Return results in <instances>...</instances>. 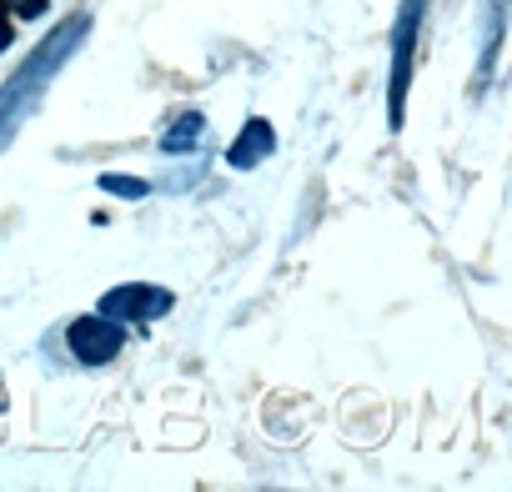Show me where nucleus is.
<instances>
[{
    "instance_id": "6e6552de",
    "label": "nucleus",
    "mask_w": 512,
    "mask_h": 492,
    "mask_svg": "<svg viewBox=\"0 0 512 492\" xmlns=\"http://www.w3.org/2000/svg\"><path fill=\"white\" fill-rule=\"evenodd\" d=\"M101 191H111V196H121V201H141V196H151V186L141 181V176H101Z\"/></svg>"
},
{
    "instance_id": "0eeeda50",
    "label": "nucleus",
    "mask_w": 512,
    "mask_h": 492,
    "mask_svg": "<svg viewBox=\"0 0 512 492\" xmlns=\"http://www.w3.org/2000/svg\"><path fill=\"white\" fill-rule=\"evenodd\" d=\"M502 31H507V11L502 0H487V36H482V81L492 76L497 66V51H502Z\"/></svg>"
},
{
    "instance_id": "f257e3e1",
    "label": "nucleus",
    "mask_w": 512,
    "mask_h": 492,
    "mask_svg": "<svg viewBox=\"0 0 512 492\" xmlns=\"http://www.w3.org/2000/svg\"><path fill=\"white\" fill-rule=\"evenodd\" d=\"M86 36H91V16L76 11L71 21H61V26L16 66V76H6V86H0V156H6V146H11V141L26 131V121L41 111L46 91L56 86V76L66 71V61L86 46Z\"/></svg>"
},
{
    "instance_id": "423d86ee",
    "label": "nucleus",
    "mask_w": 512,
    "mask_h": 492,
    "mask_svg": "<svg viewBox=\"0 0 512 492\" xmlns=\"http://www.w3.org/2000/svg\"><path fill=\"white\" fill-rule=\"evenodd\" d=\"M201 136H206V116H201V111H181V116L161 131V151H166V156H181V151H191Z\"/></svg>"
},
{
    "instance_id": "39448f33",
    "label": "nucleus",
    "mask_w": 512,
    "mask_h": 492,
    "mask_svg": "<svg viewBox=\"0 0 512 492\" xmlns=\"http://www.w3.org/2000/svg\"><path fill=\"white\" fill-rule=\"evenodd\" d=\"M272 151H277V131H272V121L246 116V126H241L236 141L226 146V166H231V171H256Z\"/></svg>"
},
{
    "instance_id": "20e7f679",
    "label": "nucleus",
    "mask_w": 512,
    "mask_h": 492,
    "mask_svg": "<svg viewBox=\"0 0 512 492\" xmlns=\"http://www.w3.org/2000/svg\"><path fill=\"white\" fill-rule=\"evenodd\" d=\"M176 307V297L166 287H151V282H121L101 297L96 312H106L111 322H156Z\"/></svg>"
},
{
    "instance_id": "9d476101",
    "label": "nucleus",
    "mask_w": 512,
    "mask_h": 492,
    "mask_svg": "<svg viewBox=\"0 0 512 492\" xmlns=\"http://www.w3.org/2000/svg\"><path fill=\"white\" fill-rule=\"evenodd\" d=\"M0 412H6V397H0Z\"/></svg>"
},
{
    "instance_id": "f03ea898",
    "label": "nucleus",
    "mask_w": 512,
    "mask_h": 492,
    "mask_svg": "<svg viewBox=\"0 0 512 492\" xmlns=\"http://www.w3.org/2000/svg\"><path fill=\"white\" fill-rule=\"evenodd\" d=\"M422 16H427V0H402V11H397V21H392V71H387V126H392V131H402V116H407L412 56H417Z\"/></svg>"
},
{
    "instance_id": "7ed1b4c3",
    "label": "nucleus",
    "mask_w": 512,
    "mask_h": 492,
    "mask_svg": "<svg viewBox=\"0 0 512 492\" xmlns=\"http://www.w3.org/2000/svg\"><path fill=\"white\" fill-rule=\"evenodd\" d=\"M66 347H71V357H76L81 367H106V362L121 357L126 332H121V322H111L106 312H91V317H76V322L66 327Z\"/></svg>"
},
{
    "instance_id": "1a4fd4ad",
    "label": "nucleus",
    "mask_w": 512,
    "mask_h": 492,
    "mask_svg": "<svg viewBox=\"0 0 512 492\" xmlns=\"http://www.w3.org/2000/svg\"><path fill=\"white\" fill-rule=\"evenodd\" d=\"M11 46V11H0V51Z\"/></svg>"
}]
</instances>
